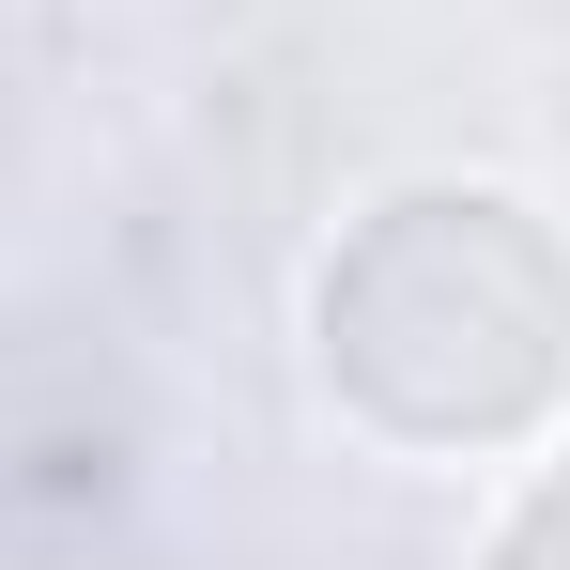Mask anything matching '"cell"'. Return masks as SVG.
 Wrapping results in <instances>:
<instances>
[{"label": "cell", "instance_id": "7a4b0ae2", "mask_svg": "<svg viewBox=\"0 0 570 570\" xmlns=\"http://www.w3.org/2000/svg\"><path fill=\"white\" fill-rule=\"evenodd\" d=\"M478 570H570V448L509 493V524H493V556H478Z\"/></svg>", "mask_w": 570, "mask_h": 570}, {"label": "cell", "instance_id": "6da1fadb", "mask_svg": "<svg viewBox=\"0 0 570 570\" xmlns=\"http://www.w3.org/2000/svg\"><path fill=\"white\" fill-rule=\"evenodd\" d=\"M308 371L401 463H509L570 416V232L524 186H385L308 263Z\"/></svg>", "mask_w": 570, "mask_h": 570}]
</instances>
